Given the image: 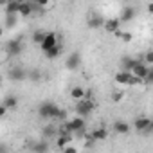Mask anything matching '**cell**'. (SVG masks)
Wrapping results in <instances>:
<instances>
[{
  "instance_id": "6da1fadb",
  "label": "cell",
  "mask_w": 153,
  "mask_h": 153,
  "mask_svg": "<svg viewBox=\"0 0 153 153\" xmlns=\"http://www.w3.org/2000/svg\"><path fill=\"white\" fill-rule=\"evenodd\" d=\"M59 110H61V108H59L56 103L45 101V103H42V105L38 106V115H40L42 119H52V121H56L58 115H59Z\"/></svg>"
},
{
  "instance_id": "7a4b0ae2",
  "label": "cell",
  "mask_w": 153,
  "mask_h": 153,
  "mask_svg": "<svg viewBox=\"0 0 153 153\" xmlns=\"http://www.w3.org/2000/svg\"><path fill=\"white\" fill-rule=\"evenodd\" d=\"M92 110H96V101L90 99V97H83L79 101H76V106H74V112L78 114L79 117H87L92 114Z\"/></svg>"
},
{
  "instance_id": "3957f363",
  "label": "cell",
  "mask_w": 153,
  "mask_h": 153,
  "mask_svg": "<svg viewBox=\"0 0 153 153\" xmlns=\"http://www.w3.org/2000/svg\"><path fill=\"white\" fill-rule=\"evenodd\" d=\"M115 81H117L119 85H124V87H135V85H140V83H142L140 78L133 76V74L128 72V70H119V72L115 74Z\"/></svg>"
},
{
  "instance_id": "277c9868",
  "label": "cell",
  "mask_w": 153,
  "mask_h": 153,
  "mask_svg": "<svg viewBox=\"0 0 153 153\" xmlns=\"http://www.w3.org/2000/svg\"><path fill=\"white\" fill-rule=\"evenodd\" d=\"M24 49H25V45H24V42H22L20 38H13V40H9V42L6 43V51H7V56H9V58L20 56V54L24 52Z\"/></svg>"
},
{
  "instance_id": "5b68a950",
  "label": "cell",
  "mask_w": 153,
  "mask_h": 153,
  "mask_svg": "<svg viewBox=\"0 0 153 153\" xmlns=\"http://www.w3.org/2000/svg\"><path fill=\"white\" fill-rule=\"evenodd\" d=\"M133 128H135L137 131H140V133L149 135V133L153 131V121H151L149 117H137V119L133 121Z\"/></svg>"
},
{
  "instance_id": "8992f818",
  "label": "cell",
  "mask_w": 153,
  "mask_h": 153,
  "mask_svg": "<svg viewBox=\"0 0 153 153\" xmlns=\"http://www.w3.org/2000/svg\"><path fill=\"white\" fill-rule=\"evenodd\" d=\"M7 78L11 81H15V83H20V81L27 79V70L24 67H11L7 70Z\"/></svg>"
},
{
  "instance_id": "52a82bcc",
  "label": "cell",
  "mask_w": 153,
  "mask_h": 153,
  "mask_svg": "<svg viewBox=\"0 0 153 153\" xmlns=\"http://www.w3.org/2000/svg\"><path fill=\"white\" fill-rule=\"evenodd\" d=\"M65 67L68 68V70H78L79 67H81V54L79 52H70L68 56H67V59H65Z\"/></svg>"
},
{
  "instance_id": "ba28073f",
  "label": "cell",
  "mask_w": 153,
  "mask_h": 153,
  "mask_svg": "<svg viewBox=\"0 0 153 153\" xmlns=\"http://www.w3.org/2000/svg\"><path fill=\"white\" fill-rule=\"evenodd\" d=\"M56 43H58V34H56V33H45L43 40L40 42V49L45 52V51H49L51 47H54Z\"/></svg>"
},
{
  "instance_id": "9c48e42d",
  "label": "cell",
  "mask_w": 153,
  "mask_h": 153,
  "mask_svg": "<svg viewBox=\"0 0 153 153\" xmlns=\"http://www.w3.org/2000/svg\"><path fill=\"white\" fill-rule=\"evenodd\" d=\"M149 68H151V67H148V65H146L144 61H140V59H137V61H135V65L131 67V70H130V72H131L133 76H137V78H140V79H144V76H146V74L149 72Z\"/></svg>"
},
{
  "instance_id": "30bf717a",
  "label": "cell",
  "mask_w": 153,
  "mask_h": 153,
  "mask_svg": "<svg viewBox=\"0 0 153 153\" xmlns=\"http://www.w3.org/2000/svg\"><path fill=\"white\" fill-rule=\"evenodd\" d=\"M33 6L31 2H27V0H20V4H18V16L20 18H29L33 15Z\"/></svg>"
},
{
  "instance_id": "8fae6325",
  "label": "cell",
  "mask_w": 153,
  "mask_h": 153,
  "mask_svg": "<svg viewBox=\"0 0 153 153\" xmlns=\"http://www.w3.org/2000/svg\"><path fill=\"white\" fill-rule=\"evenodd\" d=\"M135 9L131 7V6H126V7H123V11H121V15H119V20L121 22H130V20H133L135 18Z\"/></svg>"
},
{
  "instance_id": "7c38bea8",
  "label": "cell",
  "mask_w": 153,
  "mask_h": 153,
  "mask_svg": "<svg viewBox=\"0 0 153 153\" xmlns=\"http://www.w3.org/2000/svg\"><path fill=\"white\" fill-rule=\"evenodd\" d=\"M103 27H105L108 33H112V34H114V33L121 27V20H119V18H108V20H105V22H103Z\"/></svg>"
},
{
  "instance_id": "4fadbf2b",
  "label": "cell",
  "mask_w": 153,
  "mask_h": 153,
  "mask_svg": "<svg viewBox=\"0 0 153 153\" xmlns=\"http://www.w3.org/2000/svg\"><path fill=\"white\" fill-rule=\"evenodd\" d=\"M112 128H114V131H115V133H119V135H126V133L130 131V124H128L126 121H121V119H119V121H115Z\"/></svg>"
},
{
  "instance_id": "5bb4252c",
  "label": "cell",
  "mask_w": 153,
  "mask_h": 153,
  "mask_svg": "<svg viewBox=\"0 0 153 153\" xmlns=\"http://www.w3.org/2000/svg\"><path fill=\"white\" fill-rule=\"evenodd\" d=\"M54 139H56V146H58L59 149H61L63 146H67V144H68L70 140H74L72 133H58V135H56Z\"/></svg>"
},
{
  "instance_id": "9a60e30c",
  "label": "cell",
  "mask_w": 153,
  "mask_h": 153,
  "mask_svg": "<svg viewBox=\"0 0 153 153\" xmlns=\"http://www.w3.org/2000/svg\"><path fill=\"white\" fill-rule=\"evenodd\" d=\"M56 135H58V128H56L54 124H45V126H43V130H42V137H43V139L49 140V139H54Z\"/></svg>"
},
{
  "instance_id": "2e32d148",
  "label": "cell",
  "mask_w": 153,
  "mask_h": 153,
  "mask_svg": "<svg viewBox=\"0 0 153 153\" xmlns=\"http://www.w3.org/2000/svg\"><path fill=\"white\" fill-rule=\"evenodd\" d=\"M92 140H106L108 139V130L106 128H96L92 133H90Z\"/></svg>"
},
{
  "instance_id": "e0dca14e",
  "label": "cell",
  "mask_w": 153,
  "mask_h": 153,
  "mask_svg": "<svg viewBox=\"0 0 153 153\" xmlns=\"http://www.w3.org/2000/svg\"><path fill=\"white\" fill-rule=\"evenodd\" d=\"M61 51H63V49H61V45H59V43H56L54 47H51V49H49V51H45L43 54H45V58H47V59H56V58L61 54Z\"/></svg>"
},
{
  "instance_id": "ac0fdd59",
  "label": "cell",
  "mask_w": 153,
  "mask_h": 153,
  "mask_svg": "<svg viewBox=\"0 0 153 153\" xmlns=\"http://www.w3.org/2000/svg\"><path fill=\"white\" fill-rule=\"evenodd\" d=\"M18 4H20V0H7V4L4 6L6 13L7 15H18Z\"/></svg>"
},
{
  "instance_id": "d6986e66",
  "label": "cell",
  "mask_w": 153,
  "mask_h": 153,
  "mask_svg": "<svg viewBox=\"0 0 153 153\" xmlns=\"http://www.w3.org/2000/svg\"><path fill=\"white\" fill-rule=\"evenodd\" d=\"M2 105H4L7 110H15V108L18 106V99H16V96H6L4 101H2Z\"/></svg>"
},
{
  "instance_id": "ffe728a7",
  "label": "cell",
  "mask_w": 153,
  "mask_h": 153,
  "mask_svg": "<svg viewBox=\"0 0 153 153\" xmlns=\"http://www.w3.org/2000/svg\"><path fill=\"white\" fill-rule=\"evenodd\" d=\"M18 15H7L6 13V20H4V24H6V29H15L16 27V24H18Z\"/></svg>"
},
{
  "instance_id": "44dd1931",
  "label": "cell",
  "mask_w": 153,
  "mask_h": 153,
  "mask_svg": "<svg viewBox=\"0 0 153 153\" xmlns=\"http://www.w3.org/2000/svg\"><path fill=\"white\" fill-rule=\"evenodd\" d=\"M135 61H137L135 58H131V56H124V58L121 59V70H128V72H130L131 67L135 65Z\"/></svg>"
},
{
  "instance_id": "7402d4cb",
  "label": "cell",
  "mask_w": 153,
  "mask_h": 153,
  "mask_svg": "<svg viewBox=\"0 0 153 153\" xmlns=\"http://www.w3.org/2000/svg\"><path fill=\"white\" fill-rule=\"evenodd\" d=\"M85 88L83 87H74L72 90H70V97L74 99V101H79V99H83L85 97Z\"/></svg>"
},
{
  "instance_id": "603a6c76",
  "label": "cell",
  "mask_w": 153,
  "mask_h": 153,
  "mask_svg": "<svg viewBox=\"0 0 153 153\" xmlns=\"http://www.w3.org/2000/svg\"><path fill=\"white\" fill-rule=\"evenodd\" d=\"M49 142H47V139H42V140H38V142H34L33 146H31V149H34V151H49Z\"/></svg>"
},
{
  "instance_id": "cb8c5ba5",
  "label": "cell",
  "mask_w": 153,
  "mask_h": 153,
  "mask_svg": "<svg viewBox=\"0 0 153 153\" xmlns=\"http://www.w3.org/2000/svg\"><path fill=\"white\" fill-rule=\"evenodd\" d=\"M27 79H29V81H33V83H36V81H40V79H42V72H40L38 68H34V70H31V72H27Z\"/></svg>"
},
{
  "instance_id": "d4e9b609",
  "label": "cell",
  "mask_w": 153,
  "mask_h": 153,
  "mask_svg": "<svg viewBox=\"0 0 153 153\" xmlns=\"http://www.w3.org/2000/svg\"><path fill=\"white\" fill-rule=\"evenodd\" d=\"M103 22H105V20H103L101 16H92V18L88 20V27H92V29H94V27H96V29H97V27H103Z\"/></svg>"
},
{
  "instance_id": "484cf974",
  "label": "cell",
  "mask_w": 153,
  "mask_h": 153,
  "mask_svg": "<svg viewBox=\"0 0 153 153\" xmlns=\"http://www.w3.org/2000/svg\"><path fill=\"white\" fill-rule=\"evenodd\" d=\"M114 34H117V36H119L123 42H126V43H128V42H131V33H128V31H119V29H117Z\"/></svg>"
},
{
  "instance_id": "4316f807",
  "label": "cell",
  "mask_w": 153,
  "mask_h": 153,
  "mask_svg": "<svg viewBox=\"0 0 153 153\" xmlns=\"http://www.w3.org/2000/svg\"><path fill=\"white\" fill-rule=\"evenodd\" d=\"M43 36H45L43 31H36V33H33V42H34V43H40V42L43 40Z\"/></svg>"
},
{
  "instance_id": "83f0119b",
  "label": "cell",
  "mask_w": 153,
  "mask_h": 153,
  "mask_svg": "<svg viewBox=\"0 0 153 153\" xmlns=\"http://www.w3.org/2000/svg\"><path fill=\"white\" fill-rule=\"evenodd\" d=\"M144 63H146L148 67L153 65V52H151V51H146V54H144Z\"/></svg>"
},
{
  "instance_id": "f1b7e54d",
  "label": "cell",
  "mask_w": 153,
  "mask_h": 153,
  "mask_svg": "<svg viewBox=\"0 0 153 153\" xmlns=\"http://www.w3.org/2000/svg\"><path fill=\"white\" fill-rule=\"evenodd\" d=\"M61 149H63L65 153H74V151H76V149H78V148H74V146H70V142H68V144H67V146H63Z\"/></svg>"
},
{
  "instance_id": "f546056e",
  "label": "cell",
  "mask_w": 153,
  "mask_h": 153,
  "mask_svg": "<svg viewBox=\"0 0 153 153\" xmlns=\"http://www.w3.org/2000/svg\"><path fill=\"white\" fill-rule=\"evenodd\" d=\"M34 2L40 6V7H47L49 6V2H51V0H34Z\"/></svg>"
},
{
  "instance_id": "4dcf8cb0",
  "label": "cell",
  "mask_w": 153,
  "mask_h": 153,
  "mask_svg": "<svg viewBox=\"0 0 153 153\" xmlns=\"http://www.w3.org/2000/svg\"><path fill=\"white\" fill-rule=\"evenodd\" d=\"M6 114H7V108H6L4 105H0V117H4Z\"/></svg>"
},
{
  "instance_id": "1f68e13d",
  "label": "cell",
  "mask_w": 153,
  "mask_h": 153,
  "mask_svg": "<svg viewBox=\"0 0 153 153\" xmlns=\"http://www.w3.org/2000/svg\"><path fill=\"white\" fill-rule=\"evenodd\" d=\"M112 99H114V101H121V99H123V94H121V92H115Z\"/></svg>"
},
{
  "instance_id": "d6a6232c",
  "label": "cell",
  "mask_w": 153,
  "mask_h": 153,
  "mask_svg": "<svg viewBox=\"0 0 153 153\" xmlns=\"http://www.w3.org/2000/svg\"><path fill=\"white\" fill-rule=\"evenodd\" d=\"M2 36H4V27L0 25V38H2Z\"/></svg>"
},
{
  "instance_id": "836d02e7",
  "label": "cell",
  "mask_w": 153,
  "mask_h": 153,
  "mask_svg": "<svg viewBox=\"0 0 153 153\" xmlns=\"http://www.w3.org/2000/svg\"><path fill=\"white\" fill-rule=\"evenodd\" d=\"M7 4V0H0V6H6Z\"/></svg>"
}]
</instances>
